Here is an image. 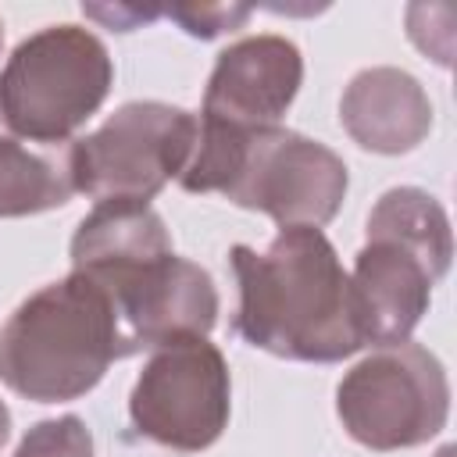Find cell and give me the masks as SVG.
<instances>
[{"label": "cell", "mask_w": 457, "mask_h": 457, "mask_svg": "<svg viewBox=\"0 0 457 457\" xmlns=\"http://www.w3.org/2000/svg\"><path fill=\"white\" fill-rule=\"evenodd\" d=\"M236 332L275 357L332 364L364 346L350 275L321 228H282L268 250L232 246Z\"/></svg>", "instance_id": "cell-1"}, {"label": "cell", "mask_w": 457, "mask_h": 457, "mask_svg": "<svg viewBox=\"0 0 457 457\" xmlns=\"http://www.w3.org/2000/svg\"><path fill=\"white\" fill-rule=\"evenodd\" d=\"M129 336L114 300L93 278L71 271L32 293L0 328V382L36 403L86 396L111 361L129 357Z\"/></svg>", "instance_id": "cell-2"}, {"label": "cell", "mask_w": 457, "mask_h": 457, "mask_svg": "<svg viewBox=\"0 0 457 457\" xmlns=\"http://www.w3.org/2000/svg\"><path fill=\"white\" fill-rule=\"evenodd\" d=\"M450 257V218L425 189L396 186L382 193L368 214V239L350 271L361 339L375 346L407 343Z\"/></svg>", "instance_id": "cell-3"}, {"label": "cell", "mask_w": 457, "mask_h": 457, "mask_svg": "<svg viewBox=\"0 0 457 457\" xmlns=\"http://www.w3.org/2000/svg\"><path fill=\"white\" fill-rule=\"evenodd\" d=\"M107 46L79 25H46L21 39L0 68V121L32 143H64L107 100Z\"/></svg>", "instance_id": "cell-4"}, {"label": "cell", "mask_w": 457, "mask_h": 457, "mask_svg": "<svg viewBox=\"0 0 457 457\" xmlns=\"http://www.w3.org/2000/svg\"><path fill=\"white\" fill-rule=\"evenodd\" d=\"M196 139V114L136 100L118 107L96 132L75 139L68 146L64 168L75 193L107 200H136L150 204L189 161Z\"/></svg>", "instance_id": "cell-5"}, {"label": "cell", "mask_w": 457, "mask_h": 457, "mask_svg": "<svg viewBox=\"0 0 457 457\" xmlns=\"http://www.w3.org/2000/svg\"><path fill=\"white\" fill-rule=\"evenodd\" d=\"M336 411L361 446L407 450L446 425L450 382L439 357L407 339L353 364L336 389Z\"/></svg>", "instance_id": "cell-6"}, {"label": "cell", "mask_w": 457, "mask_h": 457, "mask_svg": "<svg viewBox=\"0 0 457 457\" xmlns=\"http://www.w3.org/2000/svg\"><path fill=\"white\" fill-rule=\"evenodd\" d=\"M129 418L157 446L200 453L228 425V364L207 336H182L154 346L143 364Z\"/></svg>", "instance_id": "cell-7"}, {"label": "cell", "mask_w": 457, "mask_h": 457, "mask_svg": "<svg viewBox=\"0 0 457 457\" xmlns=\"http://www.w3.org/2000/svg\"><path fill=\"white\" fill-rule=\"evenodd\" d=\"M346 182L339 154L275 125L246 136L225 196L239 207L264 211L278 228H321L336 218Z\"/></svg>", "instance_id": "cell-8"}, {"label": "cell", "mask_w": 457, "mask_h": 457, "mask_svg": "<svg viewBox=\"0 0 457 457\" xmlns=\"http://www.w3.org/2000/svg\"><path fill=\"white\" fill-rule=\"evenodd\" d=\"M303 82V57L286 36H250L218 54L204 93V121L257 132L275 129Z\"/></svg>", "instance_id": "cell-9"}, {"label": "cell", "mask_w": 457, "mask_h": 457, "mask_svg": "<svg viewBox=\"0 0 457 457\" xmlns=\"http://www.w3.org/2000/svg\"><path fill=\"white\" fill-rule=\"evenodd\" d=\"M107 296L114 300L132 353L182 336H207L218 321L214 278L175 253L107 286Z\"/></svg>", "instance_id": "cell-10"}, {"label": "cell", "mask_w": 457, "mask_h": 457, "mask_svg": "<svg viewBox=\"0 0 457 457\" xmlns=\"http://www.w3.org/2000/svg\"><path fill=\"white\" fill-rule=\"evenodd\" d=\"M339 121L350 139L371 154H407L432 129V100L403 68H364L339 100Z\"/></svg>", "instance_id": "cell-11"}, {"label": "cell", "mask_w": 457, "mask_h": 457, "mask_svg": "<svg viewBox=\"0 0 457 457\" xmlns=\"http://www.w3.org/2000/svg\"><path fill=\"white\" fill-rule=\"evenodd\" d=\"M171 253V236L150 204H96L71 236V271L96 286H114Z\"/></svg>", "instance_id": "cell-12"}, {"label": "cell", "mask_w": 457, "mask_h": 457, "mask_svg": "<svg viewBox=\"0 0 457 457\" xmlns=\"http://www.w3.org/2000/svg\"><path fill=\"white\" fill-rule=\"evenodd\" d=\"M68 168L0 136V218H25L64 207L71 196Z\"/></svg>", "instance_id": "cell-13"}, {"label": "cell", "mask_w": 457, "mask_h": 457, "mask_svg": "<svg viewBox=\"0 0 457 457\" xmlns=\"http://www.w3.org/2000/svg\"><path fill=\"white\" fill-rule=\"evenodd\" d=\"M14 457H93V436L82 418H46L25 432Z\"/></svg>", "instance_id": "cell-14"}, {"label": "cell", "mask_w": 457, "mask_h": 457, "mask_svg": "<svg viewBox=\"0 0 457 457\" xmlns=\"http://www.w3.org/2000/svg\"><path fill=\"white\" fill-rule=\"evenodd\" d=\"M168 18H175L189 36H200V39H211V36H221V32H232L239 29L246 18H250V7L246 4H200V7H168Z\"/></svg>", "instance_id": "cell-15"}, {"label": "cell", "mask_w": 457, "mask_h": 457, "mask_svg": "<svg viewBox=\"0 0 457 457\" xmlns=\"http://www.w3.org/2000/svg\"><path fill=\"white\" fill-rule=\"evenodd\" d=\"M89 18H100V21H107V25H114V29H121V32H129L132 25H139V21H154L161 11L157 7H82Z\"/></svg>", "instance_id": "cell-16"}, {"label": "cell", "mask_w": 457, "mask_h": 457, "mask_svg": "<svg viewBox=\"0 0 457 457\" xmlns=\"http://www.w3.org/2000/svg\"><path fill=\"white\" fill-rule=\"evenodd\" d=\"M7 436H11V411H7V403L0 400V446L7 443Z\"/></svg>", "instance_id": "cell-17"}, {"label": "cell", "mask_w": 457, "mask_h": 457, "mask_svg": "<svg viewBox=\"0 0 457 457\" xmlns=\"http://www.w3.org/2000/svg\"><path fill=\"white\" fill-rule=\"evenodd\" d=\"M436 457H453V446H443V450H439Z\"/></svg>", "instance_id": "cell-18"}, {"label": "cell", "mask_w": 457, "mask_h": 457, "mask_svg": "<svg viewBox=\"0 0 457 457\" xmlns=\"http://www.w3.org/2000/svg\"><path fill=\"white\" fill-rule=\"evenodd\" d=\"M0 46H4V25H0Z\"/></svg>", "instance_id": "cell-19"}]
</instances>
